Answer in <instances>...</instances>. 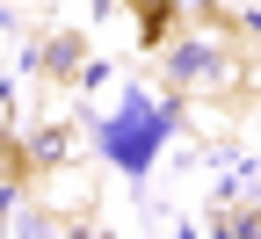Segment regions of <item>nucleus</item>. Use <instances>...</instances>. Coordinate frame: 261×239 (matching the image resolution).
<instances>
[{
  "label": "nucleus",
  "mask_w": 261,
  "mask_h": 239,
  "mask_svg": "<svg viewBox=\"0 0 261 239\" xmlns=\"http://www.w3.org/2000/svg\"><path fill=\"white\" fill-rule=\"evenodd\" d=\"M174 130V109H152V101H130V109H116V123L102 130V145H109V160L123 167V174H138V167H152V152H160V138Z\"/></svg>",
  "instance_id": "obj_1"
},
{
  "label": "nucleus",
  "mask_w": 261,
  "mask_h": 239,
  "mask_svg": "<svg viewBox=\"0 0 261 239\" xmlns=\"http://www.w3.org/2000/svg\"><path fill=\"white\" fill-rule=\"evenodd\" d=\"M167 73H174V87H196V80H232L240 73V58L225 51V44H211V37H196V44H174L167 51Z\"/></svg>",
  "instance_id": "obj_2"
},
{
  "label": "nucleus",
  "mask_w": 261,
  "mask_h": 239,
  "mask_svg": "<svg viewBox=\"0 0 261 239\" xmlns=\"http://www.w3.org/2000/svg\"><path fill=\"white\" fill-rule=\"evenodd\" d=\"M130 8H138V22H145V37H160V29H167V0H130Z\"/></svg>",
  "instance_id": "obj_3"
}]
</instances>
